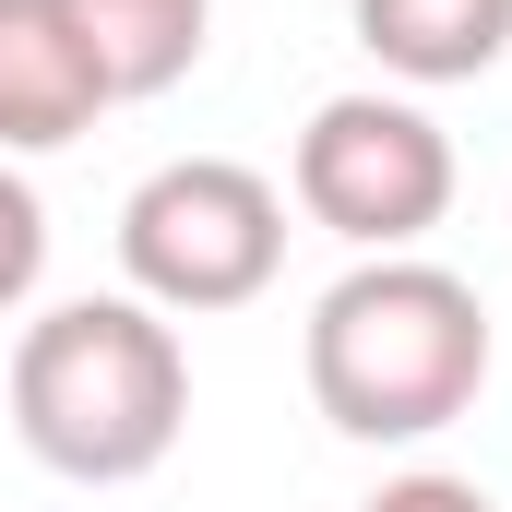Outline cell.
<instances>
[{
  "mask_svg": "<svg viewBox=\"0 0 512 512\" xmlns=\"http://www.w3.org/2000/svg\"><path fill=\"white\" fill-rule=\"evenodd\" d=\"M286 262V191L239 155H167L155 179H131L120 203V274L143 310L167 322H215L251 310Z\"/></svg>",
  "mask_w": 512,
  "mask_h": 512,
  "instance_id": "3",
  "label": "cell"
},
{
  "mask_svg": "<svg viewBox=\"0 0 512 512\" xmlns=\"http://www.w3.org/2000/svg\"><path fill=\"white\" fill-rule=\"evenodd\" d=\"M36 274H48V203H36V179L0 155V322L36 298Z\"/></svg>",
  "mask_w": 512,
  "mask_h": 512,
  "instance_id": "8",
  "label": "cell"
},
{
  "mask_svg": "<svg viewBox=\"0 0 512 512\" xmlns=\"http://www.w3.org/2000/svg\"><path fill=\"white\" fill-rule=\"evenodd\" d=\"M191 429V346L143 298H60L12 334V441L72 477V489H131L179 453Z\"/></svg>",
  "mask_w": 512,
  "mask_h": 512,
  "instance_id": "2",
  "label": "cell"
},
{
  "mask_svg": "<svg viewBox=\"0 0 512 512\" xmlns=\"http://www.w3.org/2000/svg\"><path fill=\"white\" fill-rule=\"evenodd\" d=\"M346 24L393 84H477L512 48V0H346Z\"/></svg>",
  "mask_w": 512,
  "mask_h": 512,
  "instance_id": "6",
  "label": "cell"
},
{
  "mask_svg": "<svg viewBox=\"0 0 512 512\" xmlns=\"http://www.w3.org/2000/svg\"><path fill=\"white\" fill-rule=\"evenodd\" d=\"M489 298L429 251H370L358 274H334L310 298V334H298V370L322 429L346 441H441L453 417H477L489 393Z\"/></svg>",
  "mask_w": 512,
  "mask_h": 512,
  "instance_id": "1",
  "label": "cell"
},
{
  "mask_svg": "<svg viewBox=\"0 0 512 512\" xmlns=\"http://www.w3.org/2000/svg\"><path fill=\"white\" fill-rule=\"evenodd\" d=\"M60 12L84 24V48H96V72H108L120 108L191 84L203 72V36H215V0H60Z\"/></svg>",
  "mask_w": 512,
  "mask_h": 512,
  "instance_id": "7",
  "label": "cell"
},
{
  "mask_svg": "<svg viewBox=\"0 0 512 512\" xmlns=\"http://www.w3.org/2000/svg\"><path fill=\"white\" fill-rule=\"evenodd\" d=\"M358 512H501L477 477H453V465H405V477H382Z\"/></svg>",
  "mask_w": 512,
  "mask_h": 512,
  "instance_id": "9",
  "label": "cell"
},
{
  "mask_svg": "<svg viewBox=\"0 0 512 512\" xmlns=\"http://www.w3.org/2000/svg\"><path fill=\"white\" fill-rule=\"evenodd\" d=\"M286 191L310 227H334L346 251H417L441 215H453V131L429 120L417 96H322L298 155H286Z\"/></svg>",
  "mask_w": 512,
  "mask_h": 512,
  "instance_id": "4",
  "label": "cell"
},
{
  "mask_svg": "<svg viewBox=\"0 0 512 512\" xmlns=\"http://www.w3.org/2000/svg\"><path fill=\"white\" fill-rule=\"evenodd\" d=\"M108 72L60 0H0V155H60L108 120Z\"/></svg>",
  "mask_w": 512,
  "mask_h": 512,
  "instance_id": "5",
  "label": "cell"
}]
</instances>
